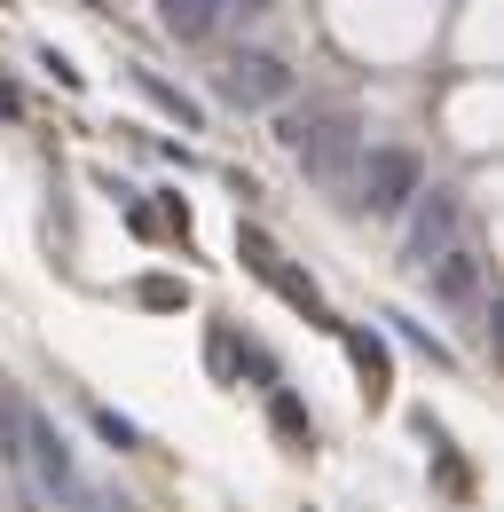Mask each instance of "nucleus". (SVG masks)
Segmentation results:
<instances>
[{"label": "nucleus", "instance_id": "obj_5", "mask_svg": "<svg viewBox=\"0 0 504 512\" xmlns=\"http://www.w3.org/2000/svg\"><path fill=\"white\" fill-rule=\"evenodd\" d=\"M457 237H465V197L457 190H418L410 229H402V260H410V268H434Z\"/></svg>", "mask_w": 504, "mask_h": 512}, {"label": "nucleus", "instance_id": "obj_13", "mask_svg": "<svg viewBox=\"0 0 504 512\" xmlns=\"http://www.w3.org/2000/svg\"><path fill=\"white\" fill-rule=\"evenodd\" d=\"M142 300H150V308H182V284H166V276H150V284H142Z\"/></svg>", "mask_w": 504, "mask_h": 512}, {"label": "nucleus", "instance_id": "obj_8", "mask_svg": "<svg viewBox=\"0 0 504 512\" xmlns=\"http://www.w3.org/2000/svg\"><path fill=\"white\" fill-rule=\"evenodd\" d=\"M347 331V323H339ZM347 355H355V371H363V394L386 402V386H394V363H386V347H378V331H347Z\"/></svg>", "mask_w": 504, "mask_h": 512}, {"label": "nucleus", "instance_id": "obj_11", "mask_svg": "<svg viewBox=\"0 0 504 512\" xmlns=\"http://www.w3.org/2000/svg\"><path fill=\"white\" fill-rule=\"evenodd\" d=\"M134 87H142V95H150V103H158V111H174V119H182V127H197V103H189L182 87H166V79H158V71H134Z\"/></svg>", "mask_w": 504, "mask_h": 512}, {"label": "nucleus", "instance_id": "obj_1", "mask_svg": "<svg viewBox=\"0 0 504 512\" xmlns=\"http://www.w3.org/2000/svg\"><path fill=\"white\" fill-rule=\"evenodd\" d=\"M276 142L300 158V174H308L315 190H355V166H363V119L355 111H339V103H308V111H284L276 119Z\"/></svg>", "mask_w": 504, "mask_h": 512}, {"label": "nucleus", "instance_id": "obj_15", "mask_svg": "<svg viewBox=\"0 0 504 512\" xmlns=\"http://www.w3.org/2000/svg\"><path fill=\"white\" fill-rule=\"evenodd\" d=\"M0 111H8V119H16V111H24V95H16V87H0Z\"/></svg>", "mask_w": 504, "mask_h": 512}, {"label": "nucleus", "instance_id": "obj_6", "mask_svg": "<svg viewBox=\"0 0 504 512\" xmlns=\"http://www.w3.org/2000/svg\"><path fill=\"white\" fill-rule=\"evenodd\" d=\"M426 276H434V300H449V308H473V300H481V253H473L465 237H457Z\"/></svg>", "mask_w": 504, "mask_h": 512}, {"label": "nucleus", "instance_id": "obj_14", "mask_svg": "<svg viewBox=\"0 0 504 512\" xmlns=\"http://www.w3.org/2000/svg\"><path fill=\"white\" fill-rule=\"evenodd\" d=\"M229 16H237V24H252V16H268V0H229Z\"/></svg>", "mask_w": 504, "mask_h": 512}, {"label": "nucleus", "instance_id": "obj_9", "mask_svg": "<svg viewBox=\"0 0 504 512\" xmlns=\"http://www.w3.org/2000/svg\"><path fill=\"white\" fill-rule=\"evenodd\" d=\"M0 465L24 473V402H16V386H8V379H0Z\"/></svg>", "mask_w": 504, "mask_h": 512}, {"label": "nucleus", "instance_id": "obj_10", "mask_svg": "<svg viewBox=\"0 0 504 512\" xmlns=\"http://www.w3.org/2000/svg\"><path fill=\"white\" fill-rule=\"evenodd\" d=\"M268 426L292 449H315V426H308V410H300V394H276V402H268Z\"/></svg>", "mask_w": 504, "mask_h": 512}, {"label": "nucleus", "instance_id": "obj_12", "mask_svg": "<svg viewBox=\"0 0 504 512\" xmlns=\"http://www.w3.org/2000/svg\"><path fill=\"white\" fill-rule=\"evenodd\" d=\"M95 426H103V442H119V449H142V434H134V426H126L119 410H95Z\"/></svg>", "mask_w": 504, "mask_h": 512}, {"label": "nucleus", "instance_id": "obj_2", "mask_svg": "<svg viewBox=\"0 0 504 512\" xmlns=\"http://www.w3.org/2000/svg\"><path fill=\"white\" fill-rule=\"evenodd\" d=\"M418 190H426V158H418V150H402V142H386V150H363L347 205H355V213H371V221H394V213H410V205H418Z\"/></svg>", "mask_w": 504, "mask_h": 512}, {"label": "nucleus", "instance_id": "obj_7", "mask_svg": "<svg viewBox=\"0 0 504 512\" xmlns=\"http://www.w3.org/2000/svg\"><path fill=\"white\" fill-rule=\"evenodd\" d=\"M158 24H166V40L197 48V40H213L229 24V0H158Z\"/></svg>", "mask_w": 504, "mask_h": 512}, {"label": "nucleus", "instance_id": "obj_3", "mask_svg": "<svg viewBox=\"0 0 504 512\" xmlns=\"http://www.w3.org/2000/svg\"><path fill=\"white\" fill-rule=\"evenodd\" d=\"M24 473H32V489L63 512H95V489L79 481V457L71 442L56 434V418L48 410H24Z\"/></svg>", "mask_w": 504, "mask_h": 512}, {"label": "nucleus", "instance_id": "obj_4", "mask_svg": "<svg viewBox=\"0 0 504 512\" xmlns=\"http://www.w3.org/2000/svg\"><path fill=\"white\" fill-rule=\"evenodd\" d=\"M213 95L229 111H276V103H292V64L268 56V48H237L229 64L213 71Z\"/></svg>", "mask_w": 504, "mask_h": 512}, {"label": "nucleus", "instance_id": "obj_16", "mask_svg": "<svg viewBox=\"0 0 504 512\" xmlns=\"http://www.w3.org/2000/svg\"><path fill=\"white\" fill-rule=\"evenodd\" d=\"M103 512H134V505H126V497H119V505H103Z\"/></svg>", "mask_w": 504, "mask_h": 512}]
</instances>
